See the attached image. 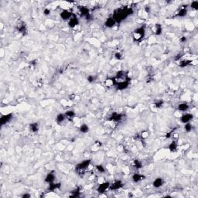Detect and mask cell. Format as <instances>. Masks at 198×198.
I'll use <instances>...</instances> for the list:
<instances>
[{
	"label": "cell",
	"mask_w": 198,
	"mask_h": 198,
	"mask_svg": "<svg viewBox=\"0 0 198 198\" xmlns=\"http://www.w3.org/2000/svg\"><path fill=\"white\" fill-rule=\"evenodd\" d=\"M122 119V115L119 113H116V112H114L112 115H111L109 120L111 121H113V122H119L121 121Z\"/></svg>",
	"instance_id": "8"
},
{
	"label": "cell",
	"mask_w": 198,
	"mask_h": 198,
	"mask_svg": "<svg viewBox=\"0 0 198 198\" xmlns=\"http://www.w3.org/2000/svg\"><path fill=\"white\" fill-rule=\"evenodd\" d=\"M184 128L187 132H190L192 129H193V126H192V125L190 124V122H188V123H186L185 124Z\"/></svg>",
	"instance_id": "25"
},
{
	"label": "cell",
	"mask_w": 198,
	"mask_h": 198,
	"mask_svg": "<svg viewBox=\"0 0 198 198\" xmlns=\"http://www.w3.org/2000/svg\"><path fill=\"white\" fill-rule=\"evenodd\" d=\"M163 184V179L160 177L156 178L153 182V187L156 188H159V187H162Z\"/></svg>",
	"instance_id": "13"
},
{
	"label": "cell",
	"mask_w": 198,
	"mask_h": 198,
	"mask_svg": "<svg viewBox=\"0 0 198 198\" xmlns=\"http://www.w3.org/2000/svg\"><path fill=\"white\" fill-rule=\"evenodd\" d=\"M80 15L83 16L88 17L89 16V10L87 7H85V6L80 7Z\"/></svg>",
	"instance_id": "14"
},
{
	"label": "cell",
	"mask_w": 198,
	"mask_h": 198,
	"mask_svg": "<svg viewBox=\"0 0 198 198\" xmlns=\"http://www.w3.org/2000/svg\"><path fill=\"white\" fill-rule=\"evenodd\" d=\"M66 118V116L64 114H59V115L57 116V118H56V121L58 123H61L63 122L65 120Z\"/></svg>",
	"instance_id": "19"
},
{
	"label": "cell",
	"mask_w": 198,
	"mask_h": 198,
	"mask_svg": "<svg viewBox=\"0 0 198 198\" xmlns=\"http://www.w3.org/2000/svg\"><path fill=\"white\" fill-rule=\"evenodd\" d=\"M23 197H24V198H26V197H30V195H29V194H27V193H26V194L23 195Z\"/></svg>",
	"instance_id": "35"
},
{
	"label": "cell",
	"mask_w": 198,
	"mask_h": 198,
	"mask_svg": "<svg viewBox=\"0 0 198 198\" xmlns=\"http://www.w3.org/2000/svg\"><path fill=\"white\" fill-rule=\"evenodd\" d=\"M169 149L171 152H175L177 149V143L176 142H172L169 145Z\"/></svg>",
	"instance_id": "18"
},
{
	"label": "cell",
	"mask_w": 198,
	"mask_h": 198,
	"mask_svg": "<svg viewBox=\"0 0 198 198\" xmlns=\"http://www.w3.org/2000/svg\"><path fill=\"white\" fill-rule=\"evenodd\" d=\"M148 135H149V133L147 132L146 131H144L142 133V138H146L147 136H148Z\"/></svg>",
	"instance_id": "33"
},
{
	"label": "cell",
	"mask_w": 198,
	"mask_h": 198,
	"mask_svg": "<svg viewBox=\"0 0 198 198\" xmlns=\"http://www.w3.org/2000/svg\"><path fill=\"white\" fill-rule=\"evenodd\" d=\"M188 108H189V105L186 102H183L181 104H179L178 106L179 111H181V112H186V111L188 110Z\"/></svg>",
	"instance_id": "15"
},
{
	"label": "cell",
	"mask_w": 198,
	"mask_h": 198,
	"mask_svg": "<svg viewBox=\"0 0 198 198\" xmlns=\"http://www.w3.org/2000/svg\"><path fill=\"white\" fill-rule=\"evenodd\" d=\"M115 23H116V22H115V20L114 19V18L113 17H109L106 19L105 23H104V25H105V26H107V27L112 28L115 25Z\"/></svg>",
	"instance_id": "9"
},
{
	"label": "cell",
	"mask_w": 198,
	"mask_h": 198,
	"mask_svg": "<svg viewBox=\"0 0 198 198\" xmlns=\"http://www.w3.org/2000/svg\"><path fill=\"white\" fill-rule=\"evenodd\" d=\"M13 118V115L12 114H8V115H5L2 117L1 118V122H2V125H4V124H6L7 122H9Z\"/></svg>",
	"instance_id": "11"
},
{
	"label": "cell",
	"mask_w": 198,
	"mask_h": 198,
	"mask_svg": "<svg viewBox=\"0 0 198 198\" xmlns=\"http://www.w3.org/2000/svg\"><path fill=\"white\" fill-rule=\"evenodd\" d=\"M155 33L156 35H160L162 33V26L160 24H156V29H155Z\"/></svg>",
	"instance_id": "22"
},
{
	"label": "cell",
	"mask_w": 198,
	"mask_h": 198,
	"mask_svg": "<svg viewBox=\"0 0 198 198\" xmlns=\"http://www.w3.org/2000/svg\"><path fill=\"white\" fill-rule=\"evenodd\" d=\"M191 62H192L191 61H188V60H184V61H183L180 62V64H179V65H180V67H186V66H187L188 64H190Z\"/></svg>",
	"instance_id": "26"
},
{
	"label": "cell",
	"mask_w": 198,
	"mask_h": 198,
	"mask_svg": "<svg viewBox=\"0 0 198 198\" xmlns=\"http://www.w3.org/2000/svg\"><path fill=\"white\" fill-rule=\"evenodd\" d=\"M30 128L33 132H37L39 129V125L38 123H33L30 125Z\"/></svg>",
	"instance_id": "24"
},
{
	"label": "cell",
	"mask_w": 198,
	"mask_h": 198,
	"mask_svg": "<svg viewBox=\"0 0 198 198\" xmlns=\"http://www.w3.org/2000/svg\"><path fill=\"white\" fill-rule=\"evenodd\" d=\"M54 179H55V175L53 174V173H48L47 175L46 178H45V182L47 183V184H51V183L54 182Z\"/></svg>",
	"instance_id": "12"
},
{
	"label": "cell",
	"mask_w": 198,
	"mask_h": 198,
	"mask_svg": "<svg viewBox=\"0 0 198 198\" xmlns=\"http://www.w3.org/2000/svg\"><path fill=\"white\" fill-rule=\"evenodd\" d=\"M88 82H93L94 80V76H88Z\"/></svg>",
	"instance_id": "31"
},
{
	"label": "cell",
	"mask_w": 198,
	"mask_h": 198,
	"mask_svg": "<svg viewBox=\"0 0 198 198\" xmlns=\"http://www.w3.org/2000/svg\"><path fill=\"white\" fill-rule=\"evenodd\" d=\"M61 16L64 20H69L72 17V16H73V14H72L71 12H69L68 10H64L61 13Z\"/></svg>",
	"instance_id": "10"
},
{
	"label": "cell",
	"mask_w": 198,
	"mask_h": 198,
	"mask_svg": "<svg viewBox=\"0 0 198 198\" xmlns=\"http://www.w3.org/2000/svg\"><path fill=\"white\" fill-rule=\"evenodd\" d=\"M78 23H79L78 19H77V17L76 16H74V15L72 16L71 19L68 20V25L71 28L75 27L77 25H78Z\"/></svg>",
	"instance_id": "3"
},
{
	"label": "cell",
	"mask_w": 198,
	"mask_h": 198,
	"mask_svg": "<svg viewBox=\"0 0 198 198\" xmlns=\"http://www.w3.org/2000/svg\"><path fill=\"white\" fill-rule=\"evenodd\" d=\"M144 35H145V29H144V27H139L133 32V38L136 41L142 40Z\"/></svg>",
	"instance_id": "1"
},
{
	"label": "cell",
	"mask_w": 198,
	"mask_h": 198,
	"mask_svg": "<svg viewBox=\"0 0 198 198\" xmlns=\"http://www.w3.org/2000/svg\"><path fill=\"white\" fill-rule=\"evenodd\" d=\"M60 187H61V184H54V183H51V184H50L48 190H51V191H54L56 189L59 188Z\"/></svg>",
	"instance_id": "17"
},
{
	"label": "cell",
	"mask_w": 198,
	"mask_h": 198,
	"mask_svg": "<svg viewBox=\"0 0 198 198\" xmlns=\"http://www.w3.org/2000/svg\"><path fill=\"white\" fill-rule=\"evenodd\" d=\"M122 186H123L122 182L120 180H118V181L114 182L112 184H111L109 188L112 190H118V189L122 188Z\"/></svg>",
	"instance_id": "7"
},
{
	"label": "cell",
	"mask_w": 198,
	"mask_h": 198,
	"mask_svg": "<svg viewBox=\"0 0 198 198\" xmlns=\"http://www.w3.org/2000/svg\"><path fill=\"white\" fill-rule=\"evenodd\" d=\"M50 13V10L48 9H46L44 10V14L45 15H49Z\"/></svg>",
	"instance_id": "34"
},
{
	"label": "cell",
	"mask_w": 198,
	"mask_h": 198,
	"mask_svg": "<svg viewBox=\"0 0 198 198\" xmlns=\"http://www.w3.org/2000/svg\"><path fill=\"white\" fill-rule=\"evenodd\" d=\"M89 165H90V160H85L77 165V170H80V171L85 170V169H87V168L89 166Z\"/></svg>",
	"instance_id": "5"
},
{
	"label": "cell",
	"mask_w": 198,
	"mask_h": 198,
	"mask_svg": "<svg viewBox=\"0 0 198 198\" xmlns=\"http://www.w3.org/2000/svg\"><path fill=\"white\" fill-rule=\"evenodd\" d=\"M163 101H159L158 102H156L155 103V107L156 108H160L162 106V104H163Z\"/></svg>",
	"instance_id": "30"
},
{
	"label": "cell",
	"mask_w": 198,
	"mask_h": 198,
	"mask_svg": "<svg viewBox=\"0 0 198 198\" xmlns=\"http://www.w3.org/2000/svg\"><path fill=\"white\" fill-rule=\"evenodd\" d=\"M115 58L118 59V60L122 59V54H121L120 53H116L115 55Z\"/></svg>",
	"instance_id": "32"
},
{
	"label": "cell",
	"mask_w": 198,
	"mask_h": 198,
	"mask_svg": "<svg viewBox=\"0 0 198 198\" xmlns=\"http://www.w3.org/2000/svg\"><path fill=\"white\" fill-rule=\"evenodd\" d=\"M117 89L118 90H124L126 89L128 85H129V80H124V81H120V82H116L115 85Z\"/></svg>",
	"instance_id": "2"
},
{
	"label": "cell",
	"mask_w": 198,
	"mask_h": 198,
	"mask_svg": "<svg viewBox=\"0 0 198 198\" xmlns=\"http://www.w3.org/2000/svg\"><path fill=\"white\" fill-rule=\"evenodd\" d=\"M96 168H97V170H98L100 173H104V171H105V169H104V167L103 166H101V165H98V166H96Z\"/></svg>",
	"instance_id": "28"
},
{
	"label": "cell",
	"mask_w": 198,
	"mask_h": 198,
	"mask_svg": "<svg viewBox=\"0 0 198 198\" xmlns=\"http://www.w3.org/2000/svg\"><path fill=\"white\" fill-rule=\"evenodd\" d=\"M135 165H136V168H138V169H139V168L142 167V163H141L140 161L139 160H135Z\"/></svg>",
	"instance_id": "29"
},
{
	"label": "cell",
	"mask_w": 198,
	"mask_h": 198,
	"mask_svg": "<svg viewBox=\"0 0 198 198\" xmlns=\"http://www.w3.org/2000/svg\"><path fill=\"white\" fill-rule=\"evenodd\" d=\"M144 178V176L141 174H139V173H135V174L132 176V179L134 182H139Z\"/></svg>",
	"instance_id": "16"
},
{
	"label": "cell",
	"mask_w": 198,
	"mask_h": 198,
	"mask_svg": "<svg viewBox=\"0 0 198 198\" xmlns=\"http://www.w3.org/2000/svg\"><path fill=\"white\" fill-rule=\"evenodd\" d=\"M66 118H74V116H75V112H74V111L70 110V111H67V112H66V113L64 114Z\"/></svg>",
	"instance_id": "21"
},
{
	"label": "cell",
	"mask_w": 198,
	"mask_h": 198,
	"mask_svg": "<svg viewBox=\"0 0 198 198\" xmlns=\"http://www.w3.org/2000/svg\"><path fill=\"white\" fill-rule=\"evenodd\" d=\"M110 183L108 182H104L102 184H101L100 185L98 186V191L99 193H104V191H105L107 189H108L110 187Z\"/></svg>",
	"instance_id": "6"
},
{
	"label": "cell",
	"mask_w": 198,
	"mask_h": 198,
	"mask_svg": "<svg viewBox=\"0 0 198 198\" xmlns=\"http://www.w3.org/2000/svg\"><path fill=\"white\" fill-rule=\"evenodd\" d=\"M180 40H181V41H186V40H187V39H186V37H184V38H181V39H180Z\"/></svg>",
	"instance_id": "36"
},
{
	"label": "cell",
	"mask_w": 198,
	"mask_h": 198,
	"mask_svg": "<svg viewBox=\"0 0 198 198\" xmlns=\"http://www.w3.org/2000/svg\"><path fill=\"white\" fill-rule=\"evenodd\" d=\"M191 7H192V9H193L197 10L198 9V2L197 1H193L191 3Z\"/></svg>",
	"instance_id": "27"
},
{
	"label": "cell",
	"mask_w": 198,
	"mask_h": 198,
	"mask_svg": "<svg viewBox=\"0 0 198 198\" xmlns=\"http://www.w3.org/2000/svg\"><path fill=\"white\" fill-rule=\"evenodd\" d=\"M187 11L186 9H181L178 12L177 16H180V17H183V16H185L186 15H187Z\"/></svg>",
	"instance_id": "23"
},
{
	"label": "cell",
	"mask_w": 198,
	"mask_h": 198,
	"mask_svg": "<svg viewBox=\"0 0 198 198\" xmlns=\"http://www.w3.org/2000/svg\"><path fill=\"white\" fill-rule=\"evenodd\" d=\"M80 131L82 133H87L89 131V128H88V126L86 124H83V125H80Z\"/></svg>",
	"instance_id": "20"
},
{
	"label": "cell",
	"mask_w": 198,
	"mask_h": 198,
	"mask_svg": "<svg viewBox=\"0 0 198 198\" xmlns=\"http://www.w3.org/2000/svg\"><path fill=\"white\" fill-rule=\"evenodd\" d=\"M193 116L192 114H190V113H186L184 114V115H182L181 116V118H180V120H181V122L183 123H184V124H186V123H188V122H190L192 119H193Z\"/></svg>",
	"instance_id": "4"
}]
</instances>
